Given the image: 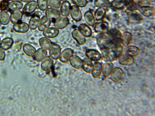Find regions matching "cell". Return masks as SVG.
<instances>
[{
	"mask_svg": "<svg viewBox=\"0 0 155 116\" xmlns=\"http://www.w3.org/2000/svg\"><path fill=\"white\" fill-rule=\"evenodd\" d=\"M59 0L60 1H64L66 0Z\"/></svg>",
	"mask_w": 155,
	"mask_h": 116,
	"instance_id": "obj_50",
	"label": "cell"
},
{
	"mask_svg": "<svg viewBox=\"0 0 155 116\" xmlns=\"http://www.w3.org/2000/svg\"><path fill=\"white\" fill-rule=\"evenodd\" d=\"M80 33L85 37H90L92 35L91 29L87 24L85 23L80 24L78 27V29Z\"/></svg>",
	"mask_w": 155,
	"mask_h": 116,
	"instance_id": "obj_14",
	"label": "cell"
},
{
	"mask_svg": "<svg viewBox=\"0 0 155 116\" xmlns=\"http://www.w3.org/2000/svg\"><path fill=\"white\" fill-rule=\"evenodd\" d=\"M23 14L21 11L19 10L13 11L10 16V20L13 24L20 21L22 18Z\"/></svg>",
	"mask_w": 155,
	"mask_h": 116,
	"instance_id": "obj_28",
	"label": "cell"
},
{
	"mask_svg": "<svg viewBox=\"0 0 155 116\" xmlns=\"http://www.w3.org/2000/svg\"><path fill=\"white\" fill-rule=\"evenodd\" d=\"M20 1L25 3H27L29 1H31V0H19Z\"/></svg>",
	"mask_w": 155,
	"mask_h": 116,
	"instance_id": "obj_48",
	"label": "cell"
},
{
	"mask_svg": "<svg viewBox=\"0 0 155 116\" xmlns=\"http://www.w3.org/2000/svg\"><path fill=\"white\" fill-rule=\"evenodd\" d=\"M23 6L22 2L19 0H14L9 3L8 8L11 11L19 10L21 9Z\"/></svg>",
	"mask_w": 155,
	"mask_h": 116,
	"instance_id": "obj_32",
	"label": "cell"
},
{
	"mask_svg": "<svg viewBox=\"0 0 155 116\" xmlns=\"http://www.w3.org/2000/svg\"><path fill=\"white\" fill-rule=\"evenodd\" d=\"M102 56L107 62H111L117 58L114 50L111 48L106 47L101 49Z\"/></svg>",
	"mask_w": 155,
	"mask_h": 116,
	"instance_id": "obj_2",
	"label": "cell"
},
{
	"mask_svg": "<svg viewBox=\"0 0 155 116\" xmlns=\"http://www.w3.org/2000/svg\"><path fill=\"white\" fill-rule=\"evenodd\" d=\"M13 29L16 32L24 33L28 31L29 28L28 24L26 23L18 22L13 24Z\"/></svg>",
	"mask_w": 155,
	"mask_h": 116,
	"instance_id": "obj_13",
	"label": "cell"
},
{
	"mask_svg": "<svg viewBox=\"0 0 155 116\" xmlns=\"http://www.w3.org/2000/svg\"><path fill=\"white\" fill-rule=\"evenodd\" d=\"M74 51L71 48H66L61 52L59 59L62 63H66L68 62L70 58L73 55Z\"/></svg>",
	"mask_w": 155,
	"mask_h": 116,
	"instance_id": "obj_5",
	"label": "cell"
},
{
	"mask_svg": "<svg viewBox=\"0 0 155 116\" xmlns=\"http://www.w3.org/2000/svg\"><path fill=\"white\" fill-rule=\"evenodd\" d=\"M93 66L92 61L88 58H85L82 60V66L84 70L87 73L91 72Z\"/></svg>",
	"mask_w": 155,
	"mask_h": 116,
	"instance_id": "obj_34",
	"label": "cell"
},
{
	"mask_svg": "<svg viewBox=\"0 0 155 116\" xmlns=\"http://www.w3.org/2000/svg\"><path fill=\"white\" fill-rule=\"evenodd\" d=\"M45 15L51 19L56 20L61 16L59 10L57 9L48 8L45 11Z\"/></svg>",
	"mask_w": 155,
	"mask_h": 116,
	"instance_id": "obj_19",
	"label": "cell"
},
{
	"mask_svg": "<svg viewBox=\"0 0 155 116\" xmlns=\"http://www.w3.org/2000/svg\"><path fill=\"white\" fill-rule=\"evenodd\" d=\"M39 43L41 47L46 50H49L53 44L50 38L45 37L39 39Z\"/></svg>",
	"mask_w": 155,
	"mask_h": 116,
	"instance_id": "obj_29",
	"label": "cell"
},
{
	"mask_svg": "<svg viewBox=\"0 0 155 116\" xmlns=\"http://www.w3.org/2000/svg\"><path fill=\"white\" fill-rule=\"evenodd\" d=\"M106 13V10L104 8H98L95 11L94 16L96 21L101 20L104 17Z\"/></svg>",
	"mask_w": 155,
	"mask_h": 116,
	"instance_id": "obj_36",
	"label": "cell"
},
{
	"mask_svg": "<svg viewBox=\"0 0 155 116\" xmlns=\"http://www.w3.org/2000/svg\"><path fill=\"white\" fill-rule=\"evenodd\" d=\"M40 19V16L38 14H35L32 15L29 20L28 24L29 29L34 30L38 28Z\"/></svg>",
	"mask_w": 155,
	"mask_h": 116,
	"instance_id": "obj_20",
	"label": "cell"
},
{
	"mask_svg": "<svg viewBox=\"0 0 155 116\" xmlns=\"http://www.w3.org/2000/svg\"><path fill=\"white\" fill-rule=\"evenodd\" d=\"M113 39L106 32L100 33L96 37L97 44L100 49L108 47Z\"/></svg>",
	"mask_w": 155,
	"mask_h": 116,
	"instance_id": "obj_1",
	"label": "cell"
},
{
	"mask_svg": "<svg viewBox=\"0 0 155 116\" xmlns=\"http://www.w3.org/2000/svg\"><path fill=\"white\" fill-rule=\"evenodd\" d=\"M10 17L8 13L5 11H2L0 12V23L3 25L8 24Z\"/></svg>",
	"mask_w": 155,
	"mask_h": 116,
	"instance_id": "obj_39",
	"label": "cell"
},
{
	"mask_svg": "<svg viewBox=\"0 0 155 116\" xmlns=\"http://www.w3.org/2000/svg\"><path fill=\"white\" fill-rule=\"evenodd\" d=\"M69 23V20L68 17H60L55 20L54 22V27L58 29H63L66 27Z\"/></svg>",
	"mask_w": 155,
	"mask_h": 116,
	"instance_id": "obj_6",
	"label": "cell"
},
{
	"mask_svg": "<svg viewBox=\"0 0 155 116\" xmlns=\"http://www.w3.org/2000/svg\"><path fill=\"white\" fill-rule=\"evenodd\" d=\"M37 7V2L35 0L31 1L25 5L22 9V11L25 14H30L35 11Z\"/></svg>",
	"mask_w": 155,
	"mask_h": 116,
	"instance_id": "obj_8",
	"label": "cell"
},
{
	"mask_svg": "<svg viewBox=\"0 0 155 116\" xmlns=\"http://www.w3.org/2000/svg\"><path fill=\"white\" fill-rule=\"evenodd\" d=\"M59 34V29L55 27H49L43 31L44 36L49 38H55Z\"/></svg>",
	"mask_w": 155,
	"mask_h": 116,
	"instance_id": "obj_11",
	"label": "cell"
},
{
	"mask_svg": "<svg viewBox=\"0 0 155 116\" xmlns=\"http://www.w3.org/2000/svg\"><path fill=\"white\" fill-rule=\"evenodd\" d=\"M113 66V64L110 62L106 63L104 65L103 73L105 77H108L111 74Z\"/></svg>",
	"mask_w": 155,
	"mask_h": 116,
	"instance_id": "obj_37",
	"label": "cell"
},
{
	"mask_svg": "<svg viewBox=\"0 0 155 116\" xmlns=\"http://www.w3.org/2000/svg\"><path fill=\"white\" fill-rule=\"evenodd\" d=\"M110 6L114 9H122L125 7L124 0H113L110 2Z\"/></svg>",
	"mask_w": 155,
	"mask_h": 116,
	"instance_id": "obj_38",
	"label": "cell"
},
{
	"mask_svg": "<svg viewBox=\"0 0 155 116\" xmlns=\"http://www.w3.org/2000/svg\"><path fill=\"white\" fill-rule=\"evenodd\" d=\"M1 41V38L0 37V43Z\"/></svg>",
	"mask_w": 155,
	"mask_h": 116,
	"instance_id": "obj_51",
	"label": "cell"
},
{
	"mask_svg": "<svg viewBox=\"0 0 155 116\" xmlns=\"http://www.w3.org/2000/svg\"><path fill=\"white\" fill-rule=\"evenodd\" d=\"M109 0H94V4L98 8H104L110 6Z\"/></svg>",
	"mask_w": 155,
	"mask_h": 116,
	"instance_id": "obj_40",
	"label": "cell"
},
{
	"mask_svg": "<svg viewBox=\"0 0 155 116\" xmlns=\"http://www.w3.org/2000/svg\"><path fill=\"white\" fill-rule=\"evenodd\" d=\"M106 32L112 37L117 39H120L122 35L121 31L116 28L109 29Z\"/></svg>",
	"mask_w": 155,
	"mask_h": 116,
	"instance_id": "obj_35",
	"label": "cell"
},
{
	"mask_svg": "<svg viewBox=\"0 0 155 116\" xmlns=\"http://www.w3.org/2000/svg\"><path fill=\"white\" fill-rule=\"evenodd\" d=\"M102 70V64L99 62H96L92 66L91 71L92 75L94 78H98L101 75Z\"/></svg>",
	"mask_w": 155,
	"mask_h": 116,
	"instance_id": "obj_26",
	"label": "cell"
},
{
	"mask_svg": "<svg viewBox=\"0 0 155 116\" xmlns=\"http://www.w3.org/2000/svg\"><path fill=\"white\" fill-rule=\"evenodd\" d=\"M9 2L5 0L2 1L0 3V9L2 11H5L8 8Z\"/></svg>",
	"mask_w": 155,
	"mask_h": 116,
	"instance_id": "obj_45",
	"label": "cell"
},
{
	"mask_svg": "<svg viewBox=\"0 0 155 116\" xmlns=\"http://www.w3.org/2000/svg\"><path fill=\"white\" fill-rule=\"evenodd\" d=\"M132 39V34L128 32L124 33L121 38V44L124 47H127L131 43Z\"/></svg>",
	"mask_w": 155,
	"mask_h": 116,
	"instance_id": "obj_30",
	"label": "cell"
},
{
	"mask_svg": "<svg viewBox=\"0 0 155 116\" xmlns=\"http://www.w3.org/2000/svg\"><path fill=\"white\" fill-rule=\"evenodd\" d=\"M93 26L95 32L99 33L106 32L109 29L108 23L105 21L95 24Z\"/></svg>",
	"mask_w": 155,
	"mask_h": 116,
	"instance_id": "obj_10",
	"label": "cell"
},
{
	"mask_svg": "<svg viewBox=\"0 0 155 116\" xmlns=\"http://www.w3.org/2000/svg\"><path fill=\"white\" fill-rule=\"evenodd\" d=\"M134 61V60L132 57L126 55L121 56L119 60L120 64L124 66L131 65Z\"/></svg>",
	"mask_w": 155,
	"mask_h": 116,
	"instance_id": "obj_31",
	"label": "cell"
},
{
	"mask_svg": "<svg viewBox=\"0 0 155 116\" xmlns=\"http://www.w3.org/2000/svg\"><path fill=\"white\" fill-rule=\"evenodd\" d=\"M69 61L71 65L74 68L79 69L82 67V60L78 56L73 55Z\"/></svg>",
	"mask_w": 155,
	"mask_h": 116,
	"instance_id": "obj_24",
	"label": "cell"
},
{
	"mask_svg": "<svg viewBox=\"0 0 155 116\" xmlns=\"http://www.w3.org/2000/svg\"><path fill=\"white\" fill-rule=\"evenodd\" d=\"M61 52L60 46L56 44H53L49 49V54L53 60H57L59 58Z\"/></svg>",
	"mask_w": 155,
	"mask_h": 116,
	"instance_id": "obj_7",
	"label": "cell"
},
{
	"mask_svg": "<svg viewBox=\"0 0 155 116\" xmlns=\"http://www.w3.org/2000/svg\"><path fill=\"white\" fill-rule=\"evenodd\" d=\"M48 6L51 8L58 9L60 7L61 2L59 0H48Z\"/></svg>",
	"mask_w": 155,
	"mask_h": 116,
	"instance_id": "obj_42",
	"label": "cell"
},
{
	"mask_svg": "<svg viewBox=\"0 0 155 116\" xmlns=\"http://www.w3.org/2000/svg\"><path fill=\"white\" fill-rule=\"evenodd\" d=\"M85 55L87 58L93 61H99L102 57L101 55L99 52L94 49H87L85 51Z\"/></svg>",
	"mask_w": 155,
	"mask_h": 116,
	"instance_id": "obj_4",
	"label": "cell"
},
{
	"mask_svg": "<svg viewBox=\"0 0 155 116\" xmlns=\"http://www.w3.org/2000/svg\"><path fill=\"white\" fill-rule=\"evenodd\" d=\"M71 35L73 39L80 45H83L86 42V37L78 29H74L72 31Z\"/></svg>",
	"mask_w": 155,
	"mask_h": 116,
	"instance_id": "obj_15",
	"label": "cell"
},
{
	"mask_svg": "<svg viewBox=\"0 0 155 116\" xmlns=\"http://www.w3.org/2000/svg\"><path fill=\"white\" fill-rule=\"evenodd\" d=\"M125 7L130 11H136L139 7L135 0H124Z\"/></svg>",
	"mask_w": 155,
	"mask_h": 116,
	"instance_id": "obj_33",
	"label": "cell"
},
{
	"mask_svg": "<svg viewBox=\"0 0 155 116\" xmlns=\"http://www.w3.org/2000/svg\"><path fill=\"white\" fill-rule=\"evenodd\" d=\"M5 56V51L0 47V60H4Z\"/></svg>",
	"mask_w": 155,
	"mask_h": 116,
	"instance_id": "obj_47",
	"label": "cell"
},
{
	"mask_svg": "<svg viewBox=\"0 0 155 116\" xmlns=\"http://www.w3.org/2000/svg\"><path fill=\"white\" fill-rule=\"evenodd\" d=\"M14 42V40L12 38L5 37L1 41L0 47L4 50H7L12 47Z\"/></svg>",
	"mask_w": 155,
	"mask_h": 116,
	"instance_id": "obj_22",
	"label": "cell"
},
{
	"mask_svg": "<svg viewBox=\"0 0 155 116\" xmlns=\"http://www.w3.org/2000/svg\"><path fill=\"white\" fill-rule=\"evenodd\" d=\"M51 23L50 19L46 15L43 16L40 19L38 27V30L40 31H43L50 26Z\"/></svg>",
	"mask_w": 155,
	"mask_h": 116,
	"instance_id": "obj_16",
	"label": "cell"
},
{
	"mask_svg": "<svg viewBox=\"0 0 155 116\" xmlns=\"http://www.w3.org/2000/svg\"><path fill=\"white\" fill-rule=\"evenodd\" d=\"M84 18L87 24L90 26H93L95 24V20L92 12L90 10L86 11Z\"/></svg>",
	"mask_w": 155,
	"mask_h": 116,
	"instance_id": "obj_25",
	"label": "cell"
},
{
	"mask_svg": "<svg viewBox=\"0 0 155 116\" xmlns=\"http://www.w3.org/2000/svg\"><path fill=\"white\" fill-rule=\"evenodd\" d=\"M132 17L136 20H140L142 19L141 14L137 12L133 13L131 15Z\"/></svg>",
	"mask_w": 155,
	"mask_h": 116,
	"instance_id": "obj_46",
	"label": "cell"
},
{
	"mask_svg": "<svg viewBox=\"0 0 155 116\" xmlns=\"http://www.w3.org/2000/svg\"><path fill=\"white\" fill-rule=\"evenodd\" d=\"M54 63L53 59L50 56H47L42 61L41 67L45 72H48L52 67Z\"/></svg>",
	"mask_w": 155,
	"mask_h": 116,
	"instance_id": "obj_12",
	"label": "cell"
},
{
	"mask_svg": "<svg viewBox=\"0 0 155 116\" xmlns=\"http://www.w3.org/2000/svg\"><path fill=\"white\" fill-rule=\"evenodd\" d=\"M47 55V50L42 47L38 48L33 57L35 60L38 62H41Z\"/></svg>",
	"mask_w": 155,
	"mask_h": 116,
	"instance_id": "obj_18",
	"label": "cell"
},
{
	"mask_svg": "<svg viewBox=\"0 0 155 116\" xmlns=\"http://www.w3.org/2000/svg\"><path fill=\"white\" fill-rule=\"evenodd\" d=\"M23 50L26 55L30 57H33L36 51L34 46L28 43L25 44L23 45Z\"/></svg>",
	"mask_w": 155,
	"mask_h": 116,
	"instance_id": "obj_27",
	"label": "cell"
},
{
	"mask_svg": "<svg viewBox=\"0 0 155 116\" xmlns=\"http://www.w3.org/2000/svg\"><path fill=\"white\" fill-rule=\"evenodd\" d=\"M75 5L79 7L83 8L85 7L88 3L87 0H71Z\"/></svg>",
	"mask_w": 155,
	"mask_h": 116,
	"instance_id": "obj_44",
	"label": "cell"
},
{
	"mask_svg": "<svg viewBox=\"0 0 155 116\" xmlns=\"http://www.w3.org/2000/svg\"><path fill=\"white\" fill-rule=\"evenodd\" d=\"M70 2L67 0L63 1L60 7V12L62 16L68 17L70 14L71 8Z\"/></svg>",
	"mask_w": 155,
	"mask_h": 116,
	"instance_id": "obj_9",
	"label": "cell"
},
{
	"mask_svg": "<svg viewBox=\"0 0 155 116\" xmlns=\"http://www.w3.org/2000/svg\"><path fill=\"white\" fill-rule=\"evenodd\" d=\"M138 9L141 15L146 17L152 16L154 13V8L150 6L140 7Z\"/></svg>",
	"mask_w": 155,
	"mask_h": 116,
	"instance_id": "obj_23",
	"label": "cell"
},
{
	"mask_svg": "<svg viewBox=\"0 0 155 116\" xmlns=\"http://www.w3.org/2000/svg\"><path fill=\"white\" fill-rule=\"evenodd\" d=\"M139 7L150 6L152 4V0H135Z\"/></svg>",
	"mask_w": 155,
	"mask_h": 116,
	"instance_id": "obj_43",
	"label": "cell"
},
{
	"mask_svg": "<svg viewBox=\"0 0 155 116\" xmlns=\"http://www.w3.org/2000/svg\"><path fill=\"white\" fill-rule=\"evenodd\" d=\"M37 6L41 11H45L48 8V0H37Z\"/></svg>",
	"mask_w": 155,
	"mask_h": 116,
	"instance_id": "obj_41",
	"label": "cell"
},
{
	"mask_svg": "<svg viewBox=\"0 0 155 116\" xmlns=\"http://www.w3.org/2000/svg\"><path fill=\"white\" fill-rule=\"evenodd\" d=\"M70 14L72 19L76 22H79L82 20L81 11L79 8L75 5L71 6Z\"/></svg>",
	"mask_w": 155,
	"mask_h": 116,
	"instance_id": "obj_3",
	"label": "cell"
},
{
	"mask_svg": "<svg viewBox=\"0 0 155 116\" xmlns=\"http://www.w3.org/2000/svg\"><path fill=\"white\" fill-rule=\"evenodd\" d=\"M123 71L120 67H115L113 69L111 74V78L114 82H118L122 78L123 76Z\"/></svg>",
	"mask_w": 155,
	"mask_h": 116,
	"instance_id": "obj_17",
	"label": "cell"
},
{
	"mask_svg": "<svg viewBox=\"0 0 155 116\" xmlns=\"http://www.w3.org/2000/svg\"></svg>",
	"mask_w": 155,
	"mask_h": 116,
	"instance_id": "obj_52",
	"label": "cell"
},
{
	"mask_svg": "<svg viewBox=\"0 0 155 116\" xmlns=\"http://www.w3.org/2000/svg\"><path fill=\"white\" fill-rule=\"evenodd\" d=\"M140 52L139 48L134 46H128L126 47L124 50L125 55L131 57L138 56Z\"/></svg>",
	"mask_w": 155,
	"mask_h": 116,
	"instance_id": "obj_21",
	"label": "cell"
},
{
	"mask_svg": "<svg viewBox=\"0 0 155 116\" xmlns=\"http://www.w3.org/2000/svg\"><path fill=\"white\" fill-rule=\"evenodd\" d=\"M6 0V1H14V0Z\"/></svg>",
	"mask_w": 155,
	"mask_h": 116,
	"instance_id": "obj_49",
	"label": "cell"
}]
</instances>
